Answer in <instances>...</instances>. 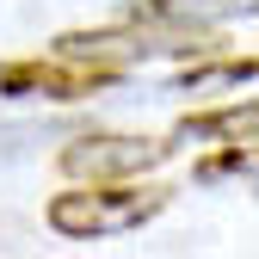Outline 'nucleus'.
<instances>
[{"label":"nucleus","instance_id":"nucleus-1","mask_svg":"<svg viewBox=\"0 0 259 259\" xmlns=\"http://www.w3.org/2000/svg\"><path fill=\"white\" fill-rule=\"evenodd\" d=\"M173 191L167 185H136V179H93V185H74V191H56L50 198V229L62 241H105V235H130L154 222L167 210Z\"/></svg>","mask_w":259,"mask_h":259},{"label":"nucleus","instance_id":"nucleus-2","mask_svg":"<svg viewBox=\"0 0 259 259\" xmlns=\"http://www.w3.org/2000/svg\"><path fill=\"white\" fill-rule=\"evenodd\" d=\"M173 136H74L62 148L68 179H142L173 160Z\"/></svg>","mask_w":259,"mask_h":259},{"label":"nucleus","instance_id":"nucleus-3","mask_svg":"<svg viewBox=\"0 0 259 259\" xmlns=\"http://www.w3.org/2000/svg\"><path fill=\"white\" fill-rule=\"evenodd\" d=\"M123 68L105 62H80V56H31V62H0V99H87V93L111 87Z\"/></svg>","mask_w":259,"mask_h":259},{"label":"nucleus","instance_id":"nucleus-4","mask_svg":"<svg viewBox=\"0 0 259 259\" xmlns=\"http://www.w3.org/2000/svg\"><path fill=\"white\" fill-rule=\"evenodd\" d=\"M253 130H259V105L241 99V105H222V111H204V117H185L173 130V142H253Z\"/></svg>","mask_w":259,"mask_h":259},{"label":"nucleus","instance_id":"nucleus-5","mask_svg":"<svg viewBox=\"0 0 259 259\" xmlns=\"http://www.w3.org/2000/svg\"><path fill=\"white\" fill-rule=\"evenodd\" d=\"M136 13L198 31V25H216V19H241V13H253V0H148V7H136Z\"/></svg>","mask_w":259,"mask_h":259},{"label":"nucleus","instance_id":"nucleus-6","mask_svg":"<svg viewBox=\"0 0 259 259\" xmlns=\"http://www.w3.org/2000/svg\"><path fill=\"white\" fill-rule=\"evenodd\" d=\"M210 87H253V62H229V68H198L185 74V93H210Z\"/></svg>","mask_w":259,"mask_h":259}]
</instances>
